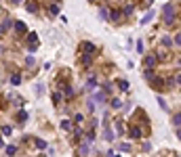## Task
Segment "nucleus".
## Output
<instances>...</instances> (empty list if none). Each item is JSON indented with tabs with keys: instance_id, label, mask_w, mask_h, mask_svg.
<instances>
[{
	"instance_id": "25",
	"label": "nucleus",
	"mask_w": 181,
	"mask_h": 157,
	"mask_svg": "<svg viewBox=\"0 0 181 157\" xmlns=\"http://www.w3.org/2000/svg\"><path fill=\"white\" fill-rule=\"evenodd\" d=\"M51 99H53V103H59V101H61V92H53Z\"/></svg>"
},
{
	"instance_id": "22",
	"label": "nucleus",
	"mask_w": 181,
	"mask_h": 157,
	"mask_svg": "<svg viewBox=\"0 0 181 157\" xmlns=\"http://www.w3.org/2000/svg\"><path fill=\"white\" fill-rule=\"evenodd\" d=\"M61 128H63V130H72V121H70V119H63V121H61Z\"/></svg>"
},
{
	"instance_id": "3",
	"label": "nucleus",
	"mask_w": 181,
	"mask_h": 157,
	"mask_svg": "<svg viewBox=\"0 0 181 157\" xmlns=\"http://www.w3.org/2000/svg\"><path fill=\"white\" fill-rule=\"evenodd\" d=\"M143 65H145V67H150V69H152V67H154V65H156V57H154V55H147V57H145V59H143Z\"/></svg>"
},
{
	"instance_id": "36",
	"label": "nucleus",
	"mask_w": 181,
	"mask_h": 157,
	"mask_svg": "<svg viewBox=\"0 0 181 157\" xmlns=\"http://www.w3.org/2000/svg\"><path fill=\"white\" fill-rule=\"evenodd\" d=\"M8 2H11V4H19L21 0H8Z\"/></svg>"
},
{
	"instance_id": "6",
	"label": "nucleus",
	"mask_w": 181,
	"mask_h": 157,
	"mask_svg": "<svg viewBox=\"0 0 181 157\" xmlns=\"http://www.w3.org/2000/svg\"><path fill=\"white\" fill-rule=\"evenodd\" d=\"M99 17H101L103 21H110V11H107L105 6H101V8H99Z\"/></svg>"
},
{
	"instance_id": "31",
	"label": "nucleus",
	"mask_w": 181,
	"mask_h": 157,
	"mask_svg": "<svg viewBox=\"0 0 181 157\" xmlns=\"http://www.w3.org/2000/svg\"><path fill=\"white\" fill-rule=\"evenodd\" d=\"M17 118H19V119H28V113H25V111H19V115H17Z\"/></svg>"
},
{
	"instance_id": "33",
	"label": "nucleus",
	"mask_w": 181,
	"mask_h": 157,
	"mask_svg": "<svg viewBox=\"0 0 181 157\" xmlns=\"http://www.w3.org/2000/svg\"><path fill=\"white\" fill-rule=\"evenodd\" d=\"M175 44H177V46H181V34H177V36H175Z\"/></svg>"
},
{
	"instance_id": "16",
	"label": "nucleus",
	"mask_w": 181,
	"mask_h": 157,
	"mask_svg": "<svg viewBox=\"0 0 181 157\" xmlns=\"http://www.w3.org/2000/svg\"><path fill=\"white\" fill-rule=\"evenodd\" d=\"M48 13L51 15H59V4H51L48 6Z\"/></svg>"
},
{
	"instance_id": "11",
	"label": "nucleus",
	"mask_w": 181,
	"mask_h": 157,
	"mask_svg": "<svg viewBox=\"0 0 181 157\" xmlns=\"http://www.w3.org/2000/svg\"><path fill=\"white\" fill-rule=\"evenodd\" d=\"M103 136H105V140H107V143H112V140H114V132H112V130H107V128L103 130Z\"/></svg>"
},
{
	"instance_id": "35",
	"label": "nucleus",
	"mask_w": 181,
	"mask_h": 157,
	"mask_svg": "<svg viewBox=\"0 0 181 157\" xmlns=\"http://www.w3.org/2000/svg\"><path fill=\"white\" fill-rule=\"evenodd\" d=\"M177 138H179V140H181V126H179V128H177Z\"/></svg>"
},
{
	"instance_id": "15",
	"label": "nucleus",
	"mask_w": 181,
	"mask_h": 157,
	"mask_svg": "<svg viewBox=\"0 0 181 157\" xmlns=\"http://www.w3.org/2000/svg\"><path fill=\"white\" fill-rule=\"evenodd\" d=\"M36 147H38L40 151H44V149H46V140H42V138H36Z\"/></svg>"
},
{
	"instance_id": "1",
	"label": "nucleus",
	"mask_w": 181,
	"mask_h": 157,
	"mask_svg": "<svg viewBox=\"0 0 181 157\" xmlns=\"http://www.w3.org/2000/svg\"><path fill=\"white\" fill-rule=\"evenodd\" d=\"M162 17H164V23H175V6L169 2V4H164V8H162Z\"/></svg>"
},
{
	"instance_id": "32",
	"label": "nucleus",
	"mask_w": 181,
	"mask_h": 157,
	"mask_svg": "<svg viewBox=\"0 0 181 157\" xmlns=\"http://www.w3.org/2000/svg\"><path fill=\"white\" fill-rule=\"evenodd\" d=\"M25 63H28V65H34V57H32V55H30V57H28V59H25Z\"/></svg>"
},
{
	"instance_id": "38",
	"label": "nucleus",
	"mask_w": 181,
	"mask_h": 157,
	"mask_svg": "<svg viewBox=\"0 0 181 157\" xmlns=\"http://www.w3.org/2000/svg\"><path fill=\"white\" fill-rule=\"evenodd\" d=\"M0 147H2V140H0Z\"/></svg>"
},
{
	"instance_id": "19",
	"label": "nucleus",
	"mask_w": 181,
	"mask_h": 157,
	"mask_svg": "<svg viewBox=\"0 0 181 157\" xmlns=\"http://www.w3.org/2000/svg\"><path fill=\"white\" fill-rule=\"evenodd\" d=\"M28 11H30V13H36V11H38V4H36V2H28Z\"/></svg>"
},
{
	"instance_id": "4",
	"label": "nucleus",
	"mask_w": 181,
	"mask_h": 157,
	"mask_svg": "<svg viewBox=\"0 0 181 157\" xmlns=\"http://www.w3.org/2000/svg\"><path fill=\"white\" fill-rule=\"evenodd\" d=\"M15 32H17V34H25V32H28L25 23H23V21H15Z\"/></svg>"
},
{
	"instance_id": "12",
	"label": "nucleus",
	"mask_w": 181,
	"mask_h": 157,
	"mask_svg": "<svg viewBox=\"0 0 181 157\" xmlns=\"http://www.w3.org/2000/svg\"><path fill=\"white\" fill-rule=\"evenodd\" d=\"M82 48H84V52H95V44H90V42H84Z\"/></svg>"
},
{
	"instance_id": "23",
	"label": "nucleus",
	"mask_w": 181,
	"mask_h": 157,
	"mask_svg": "<svg viewBox=\"0 0 181 157\" xmlns=\"http://www.w3.org/2000/svg\"><path fill=\"white\" fill-rule=\"evenodd\" d=\"M173 124H175L177 128L181 126V113H175V115H173Z\"/></svg>"
},
{
	"instance_id": "2",
	"label": "nucleus",
	"mask_w": 181,
	"mask_h": 157,
	"mask_svg": "<svg viewBox=\"0 0 181 157\" xmlns=\"http://www.w3.org/2000/svg\"><path fill=\"white\" fill-rule=\"evenodd\" d=\"M150 84H152L158 92H160V90H164V88L169 86V82H166V80H164V78H158V76H154V78L150 80Z\"/></svg>"
},
{
	"instance_id": "10",
	"label": "nucleus",
	"mask_w": 181,
	"mask_h": 157,
	"mask_svg": "<svg viewBox=\"0 0 181 157\" xmlns=\"http://www.w3.org/2000/svg\"><path fill=\"white\" fill-rule=\"evenodd\" d=\"M11 84H13V86H19V84H21V76H19V74H13V76H11Z\"/></svg>"
},
{
	"instance_id": "26",
	"label": "nucleus",
	"mask_w": 181,
	"mask_h": 157,
	"mask_svg": "<svg viewBox=\"0 0 181 157\" xmlns=\"http://www.w3.org/2000/svg\"><path fill=\"white\" fill-rule=\"evenodd\" d=\"M120 151L129 153V151H131V145H129V143H120Z\"/></svg>"
},
{
	"instance_id": "7",
	"label": "nucleus",
	"mask_w": 181,
	"mask_h": 157,
	"mask_svg": "<svg viewBox=\"0 0 181 157\" xmlns=\"http://www.w3.org/2000/svg\"><path fill=\"white\" fill-rule=\"evenodd\" d=\"M173 44H175V40L171 38V36H162V46H164V48H169V46H173Z\"/></svg>"
},
{
	"instance_id": "40",
	"label": "nucleus",
	"mask_w": 181,
	"mask_h": 157,
	"mask_svg": "<svg viewBox=\"0 0 181 157\" xmlns=\"http://www.w3.org/2000/svg\"><path fill=\"white\" fill-rule=\"evenodd\" d=\"M150 2H152V0H150Z\"/></svg>"
},
{
	"instance_id": "21",
	"label": "nucleus",
	"mask_w": 181,
	"mask_h": 157,
	"mask_svg": "<svg viewBox=\"0 0 181 157\" xmlns=\"http://www.w3.org/2000/svg\"><path fill=\"white\" fill-rule=\"evenodd\" d=\"M158 105H160V109H162V111H166V109H169V107H166V101H164L162 96H158Z\"/></svg>"
},
{
	"instance_id": "20",
	"label": "nucleus",
	"mask_w": 181,
	"mask_h": 157,
	"mask_svg": "<svg viewBox=\"0 0 181 157\" xmlns=\"http://www.w3.org/2000/svg\"><path fill=\"white\" fill-rule=\"evenodd\" d=\"M152 17H154V11H150V13L143 17V21H141V23H143V25H145V23H150V21H152Z\"/></svg>"
},
{
	"instance_id": "13",
	"label": "nucleus",
	"mask_w": 181,
	"mask_h": 157,
	"mask_svg": "<svg viewBox=\"0 0 181 157\" xmlns=\"http://www.w3.org/2000/svg\"><path fill=\"white\" fill-rule=\"evenodd\" d=\"M118 88H120L122 92H127V90H129V82H127V80H120V82H118Z\"/></svg>"
},
{
	"instance_id": "27",
	"label": "nucleus",
	"mask_w": 181,
	"mask_h": 157,
	"mask_svg": "<svg viewBox=\"0 0 181 157\" xmlns=\"http://www.w3.org/2000/svg\"><path fill=\"white\" fill-rule=\"evenodd\" d=\"M15 153H17V147H13V145L6 147V155H15Z\"/></svg>"
},
{
	"instance_id": "34",
	"label": "nucleus",
	"mask_w": 181,
	"mask_h": 157,
	"mask_svg": "<svg viewBox=\"0 0 181 157\" xmlns=\"http://www.w3.org/2000/svg\"><path fill=\"white\" fill-rule=\"evenodd\" d=\"M82 63H90V55H84L82 57Z\"/></svg>"
},
{
	"instance_id": "9",
	"label": "nucleus",
	"mask_w": 181,
	"mask_h": 157,
	"mask_svg": "<svg viewBox=\"0 0 181 157\" xmlns=\"http://www.w3.org/2000/svg\"><path fill=\"white\" fill-rule=\"evenodd\" d=\"M89 143H84V145H80V147H78V155H89Z\"/></svg>"
},
{
	"instance_id": "8",
	"label": "nucleus",
	"mask_w": 181,
	"mask_h": 157,
	"mask_svg": "<svg viewBox=\"0 0 181 157\" xmlns=\"http://www.w3.org/2000/svg\"><path fill=\"white\" fill-rule=\"evenodd\" d=\"M131 138H141V128L139 126H133L131 128Z\"/></svg>"
},
{
	"instance_id": "28",
	"label": "nucleus",
	"mask_w": 181,
	"mask_h": 157,
	"mask_svg": "<svg viewBox=\"0 0 181 157\" xmlns=\"http://www.w3.org/2000/svg\"><path fill=\"white\" fill-rule=\"evenodd\" d=\"M133 8H135L133 4H127V6H124V15H131V13H133Z\"/></svg>"
},
{
	"instance_id": "17",
	"label": "nucleus",
	"mask_w": 181,
	"mask_h": 157,
	"mask_svg": "<svg viewBox=\"0 0 181 157\" xmlns=\"http://www.w3.org/2000/svg\"><path fill=\"white\" fill-rule=\"evenodd\" d=\"M59 88L63 90V94H65V96H72V88H70V86H65V84H61Z\"/></svg>"
},
{
	"instance_id": "5",
	"label": "nucleus",
	"mask_w": 181,
	"mask_h": 157,
	"mask_svg": "<svg viewBox=\"0 0 181 157\" xmlns=\"http://www.w3.org/2000/svg\"><path fill=\"white\" fill-rule=\"evenodd\" d=\"M95 86H97V78H95V76L90 74L89 80H87V88H89V90H95Z\"/></svg>"
},
{
	"instance_id": "37",
	"label": "nucleus",
	"mask_w": 181,
	"mask_h": 157,
	"mask_svg": "<svg viewBox=\"0 0 181 157\" xmlns=\"http://www.w3.org/2000/svg\"><path fill=\"white\" fill-rule=\"evenodd\" d=\"M177 84H179V86H181V76H179V78H177Z\"/></svg>"
},
{
	"instance_id": "30",
	"label": "nucleus",
	"mask_w": 181,
	"mask_h": 157,
	"mask_svg": "<svg viewBox=\"0 0 181 157\" xmlns=\"http://www.w3.org/2000/svg\"><path fill=\"white\" fill-rule=\"evenodd\" d=\"M116 130H118V132H120V134H122V132H124V126H122V124H120V121H118V124H116Z\"/></svg>"
},
{
	"instance_id": "29",
	"label": "nucleus",
	"mask_w": 181,
	"mask_h": 157,
	"mask_svg": "<svg viewBox=\"0 0 181 157\" xmlns=\"http://www.w3.org/2000/svg\"><path fill=\"white\" fill-rule=\"evenodd\" d=\"M137 50L143 52V42H141V40H137Z\"/></svg>"
},
{
	"instance_id": "14",
	"label": "nucleus",
	"mask_w": 181,
	"mask_h": 157,
	"mask_svg": "<svg viewBox=\"0 0 181 157\" xmlns=\"http://www.w3.org/2000/svg\"><path fill=\"white\" fill-rule=\"evenodd\" d=\"M11 25H15V23H13L11 19H6V21H2V25H0V32H4V30H8Z\"/></svg>"
},
{
	"instance_id": "18",
	"label": "nucleus",
	"mask_w": 181,
	"mask_h": 157,
	"mask_svg": "<svg viewBox=\"0 0 181 157\" xmlns=\"http://www.w3.org/2000/svg\"><path fill=\"white\" fill-rule=\"evenodd\" d=\"M122 107V101L120 99H112V109H120Z\"/></svg>"
},
{
	"instance_id": "24",
	"label": "nucleus",
	"mask_w": 181,
	"mask_h": 157,
	"mask_svg": "<svg viewBox=\"0 0 181 157\" xmlns=\"http://www.w3.org/2000/svg\"><path fill=\"white\" fill-rule=\"evenodd\" d=\"M28 42H30V44H38V36H36V34H30V36H28Z\"/></svg>"
},
{
	"instance_id": "39",
	"label": "nucleus",
	"mask_w": 181,
	"mask_h": 157,
	"mask_svg": "<svg viewBox=\"0 0 181 157\" xmlns=\"http://www.w3.org/2000/svg\"><path fill=\"white\" fill-rule=\"evenodd\" d=\"M89 2H93V0H89Z\"/></svg>"
}]
</instances>
